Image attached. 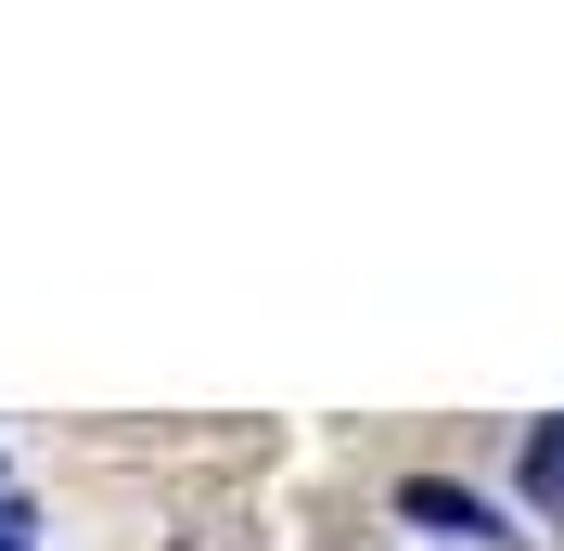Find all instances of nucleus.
Instances as JSON below:
<instances>
[{"label": "nucleus", "instance_id": "f257e3e1", "mask_svg": "<svg viewBox=\"0 0 564 551\" xmlns=\"http://www.w3.org/2000/svg\"><path fill=\"white\" fill-rule=\"evenodd\" d=\"M398 514L436 526V539H500V514L475 500V487H449V475H411V487H398Z\"/></svg>", "mask_w": 564, "mask_h": 551}, {"label": "nucleus", "instance_id": "f03ea898", "mask_svg": "<svg viewBox=\"0 0 564 551\" xmlns=\"http://www.w3.org/2000/svg\"><path fill=\"white\" fill-rule=\"evenodd\" d=\"M527 514H564V423H527Z\"/></svg>", "mask_w": 564, "mask_h": 551}, {"label": "nucleus", "instance_id": "7ed1b4c3", "mask_svg": "<svg viewBox=\"0 0 564 551\" xmlns=\"http://www.w3.org/2000/svg\"><path fill=\"white\" fill-rule=\"evenodd\" d=\"M0 551H39V539H0Z\"/></svg>", "mask_w": 564, "mask_h": 551}]
</instances>
